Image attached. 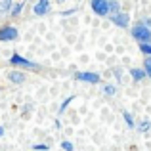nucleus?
<instances>
[{
	"mask_svg": "<svg viewBox=\"0 0 151 151\" xmlns=\"http://www.w3.org/2000/svg\"><path fill=\"white\" fill-rule=\"evenodd\" d=\"M48 12H50V0H38V2L33 6V14L38 15V17L46 15Z\"/></svg>",
	"mask_w": 151,
	"mask_h": 151,
	"instance_id": "8",
	"label": "nucleus"
},
{
	"mask_svg": "<svg viewBox=\"0 0 151 151\" xmlns=\"http://www.w3.org/2000/svg\"><path fill=\"white\" fill-rule=\"evenodd\" d=\"M78 82H88V84H98L101 82V77L98 73H92V71H82V73H77L75 75Z\"/></svg>",
	"mask_w": 151,
	"mask_h": 151,
	"instance_id": "6",
	"label": "nucleus"
},
{
	"mask_svg": "<svg viewBox=\"0 0 151 151\" xmlns=\"http://www.w3.org/2000/svg\"><path fill=\"white\" fill-rule=\"evenodd\" d=\"M8 81H10L12 84H23V82L27 81V73L25 71H19V69H12L10 73H8Z\"/></svg>",
	"mask_w": 151,
	"mask_h": 151,
	"instance_id": "7",
	"label": "nucleus"
},
{
	"mask_svg": "<svg viewBox=\"0 0 151 151\" xmlns=\"http://www.w3.org/2000/svg\"><path fill=\"white\" fill-rule=\"evenodd\" d=\"M103 94L105 96H115L117 94V86H113V84H103Z\"/></svg>",
	"mask_w": 151,
	"mask_h": 151,
	"instance_id": "16",
	"label": "nucleus"
},
{
	"mask_svg": "<svg viewBox=\"0 0 151 151\" xmlns=\"http://www.w3.org/2000/svg\"><path fill=\"white\" fill-rule=\"evenodd\" d=\"M109 19H111V23L113 25H117L119 29H128L130 27V15L126 14V12H119V14H113V15H109Z\"/></svg>",
	"mask_w": 151,
	"mask_h": 151,
	"instance_id": "5",
	"label": "nucleus"
},
{
	"mask_svg": "<svg viewBox=\"0 0 151 151\" xmlns=\"http://www.w3.org/2000/svg\"><path fill=\"white\" fill-rule=\"evenodd\" d=\"M136 128L140 130V132H147V130L151 128V121H149V119H144L140 124H136Z\"/></svg>",
	"mask_w": 151,
	"mask_h": 151,
	"instance_id": "15",
	"label": "nucleus"
},
{
	"mask_svg": "<svg viewBox=\"0 0 151 151\" xmlns=\"http://www.w3.org/2000/svg\"><path fill=\"white\" fill-rule=\"evenodd\" d=\"M4 136V126H0V138Z\"/></svg>",
	"mask_w": 151,
	"mask_h": 151,
	"instance_id": "24",
	"label": "nucleus"
},
{
	"mask_svg": "<svg viewBox=\"0 0 151 151\" xmlns=\"http://www.w3.org/2000/svg\"><path fill=\"white\" fill-rule=\"evenodd\" d=\"M19 37V31L15 25H2L0 27V42H12Z\"/></svg>",
	"mask_w": 151,
	"mask_h": 151,
	"instance_id": "4",
	"label": "nucleus"
},
{
	"mask_svg": "<svg viewBox=\"0 0 151 151\" xmlns=\"http://www.w3.org/2000/svg\"><path fill=\"white\" fill-rule=\"evenodd\" d=\"M90 8L98 17H109V0H90Z\"/></svg>",
	"mask_w": 151,
	"mask_h": 151,
	"instance_id": "3",
	"label": "nucleus"
},
{
	"mask_svg": "<svg viewBox=\"0 0 151 151\" xmlns=\"http://www.w3.org/2000/svg\"><path fill=\"white\" fill-rule=\"evenodd\" d=\"M130 77H132L134 82H142L144 78H147V75H145V71L142 67H132L130 69Z\"/></svg>",
	"mask_w": 151,
	"mask_h": 151,
	"instance_id": "9",
	"label": "nucleus"
},
{
	"mask_svg": "<svg viewBox=\"0 0 151 151\" xmlns=\"http://www.w3.org/2000/svg\"><path fill=\"white\" fill-rule=\"evenodd\" d=\"M23 6H25V2L12 4V8H10V15H12V17H19V15H21V12H23Z\"/></svg>",
	"mask_w": 151,
	"mask_h": 151,
	"instance_id": "10",
	"label": "nucleus"
},
{
	"mask_svg": "<svg viewBox=\"0 0 151 151\" xmlns=\"http://www.w3.org/2000/svg\"><path fill=\"white\" fill-rule=\"evenodd\" d=\"M142 69H144L145 75L151 78V58H145V59H144V67H142Z\"/></svg>",
	"mask_w": 151,
	"mask_h": 151,
	"instance_id": "17",
	"label": "nucleus"
},
{
	"mask_svg": "<svg viewBox=\"0 0 151 151\" xmlns=\"http://www.w3.org/2000/svg\"><path fill=\"white\" fill-rule=\"evenodd\" d=\"M119 12H121V4H119V0H109V15L119 14Z\"/></svg>",
	"mask_w": 151,
	"mask_h": 151,
	"instance_id": "13",
	"label": "nucleus"
},
{
	"mask_svg": "<svg viewBox=\"0 0 151 151\" xmlns=\"http://www.w3.org/2000/svg\"><path fill=\"white\" fill-rule=\"evenodd\" d=\"M10 65H14V67H21V69H27V71H40V69H42L40 63L33 61V59H27V58H23V55H19V54H12V58H10Z\"/></svg>",
	"mask_w": 151,
	"mask_h": 151,
	"instance_id": "1",
	"label": "nucleus"
},
{
	"mask_svg": "<svg viewBox=\"0 0 151 151\" xmlns=\"http://www.w3.org/2000/svg\"><path fill=\"white\" fill-rule=\"evenodd\" d=\"M12 4H14V0H0V14H6V12H10Z\"/></svg>",
	"mask_w": 151,
	"mask_h": 151,
	"instance_id": "14",
	"label": "nucleus"
},
{
	"mask_svg": "<svg viewBox=\"0 0 151 151\" xmlns=\"http://www.w3.org/2000/svg\"><path fill=\"white\" fill-rule=\"evenodd\" d=\"M121 73H122V71H121V69H115V78H119V81H121V77H122V75H121Z\"/></svg>",
	"mask_w": 151,
	"mask_h": 151,
	"instance_id": "23",
	"label": "nucleus"
},
{
	"mask_svg": "<svg viewBox=\"0 0 151 151\" xmlns=\"http://www.w3.org/2000/svg\"><path fill=\"white\" fill-rule=\"evenodd\" d=\"M140 52L145 54V58H151V44H140Z\"/></svg>",
	"mask_w": 151,
	"mask_h": 151,
	"instance_id": "18",
	"label": "nucleus"
},
{
	"mask_svg": "<svg viewBox=\"0 0 151 151\" xmlns=\"http://www.w3.org/2000/svg\"><path fill=\"white\" fill-rule=\"evenodd\" d=\"M122 119L126 121V126H128V128H136V122H134V117L130 115V111H122Z\"/></svg>",
	"mask_w": 151,
	"mask_h": 151,
	"instance_id": "11",
	"label": "nucleus"
},
{
	"mask_svg": "<svg viewBox=\"0 0 151 151\" xmlns=\"http://www.w3.org/2000/svg\"><path fill=\"white\" fill-rule=\"evenodd\" d=\"M33 149H37V151H48V149H50V145H46V144H35V145H33Z\"/></svg>",
	"mask_w": 151,
	"mask_h": 151,
	"instance_id": "20",
	"label": "nucleus"
},
{
	"mask_svg": "<svg viewBox=\"0 0 151 151\" xmlns=\"http://www.w3.org/2000/svg\"><path fill=\"white\" fill-rule=\"evenodd\" d=\"M75 12H77V8H73V10H65V12H61V15H63V17H67V15H73Z\"/></svg>",
	"mask_w": 151,
	"mask_h": 151,
	"instance_id": "22",
	"label": "nucleus"
},
{
	"mask_svg": "<svg viewBox=\"0 0 151 151\" xmlns=\"http://www.w3.org/2000/svg\"><path fill=\"white\" fill-rule=\"evenodd\" d=\"M130 35H132V38L138 40L140 44H151V31L147 27H144L140 21L134 25V29H130Z\"/></svg>",
	"mask_w": 151,
	"mask_h": 151,
	"instance_id": "2",
	"label": "nucleus"
},
{
	"mask_svg": "<svg viewBox=\"0 0 151 151\" xmlns=\"http://www.w3.org/2000/svg\"><path fill=\"white\" fill-rule=\"evenodd\" d=\"M140 23H142L144 27H147V29L151 31V17H142V19H140Z\"/></svg>",
	"mask_w": 151,
	"mask_h": 151,
	"instance_id": "21",
	"label": "nucleus"
},
{
	"mask_svg": "<svg viewBox=\"0 0 151 151\" xmlns=\"http://www.w3.org/2000/svg\"><path fill=\"white\" fill-rule=\"evenodd\" d=\"M75 100V96H67L65 98V100H63L61 101V105H59V109H58V115H61V113H65V109H67V107H69V103L71 101H73Z\"/></svg>",
	"mask_w": 151,
	"mask_h": 151,
	"instance_id": "12",
	"label": "nucleus"
},
{
	"mask_svg": "<svg viewBox=\"0 0 151 151\" xmlns=\"http://www.w3.org/2000/svg\"><path fill=\"white\" fill-rule=\"evenodd\" d=\"M61 147L65 149V151H75V145L71 144V142H67V140H65V142H61Z\"/></svg>",
	"mask_w": 151,
	"mask_h": 151,
	"instance_id": "19",
	"label": "nucleus"
}]
</instances>
